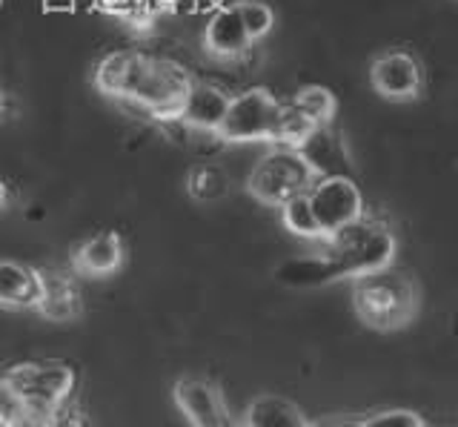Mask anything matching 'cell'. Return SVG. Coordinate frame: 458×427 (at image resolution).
Segmentation results:
<instances>
[{"mask_svg":"<svg viewBox=\"0 0 458 427\" xmlns=\"http://www.w3.org/2000/svg\"><path fill=\"white\" fill-rule=\"evenodd\" d=\"M395 238L390 226L361 216L335 235L324 238V252L312 259H293L276 269L286 287H321L338 278H361L393 264Z\"/></svg>","mask_w":458,"mask_h":427,"instance_id":"cell-1","label":"cell"},{"mask_svg":"<svg viewBox=\"0 0 458 427\" xmlns=\"http://www.w3.org/2000/svg\"><path fill=\"white\" fill-rule=\"evenodd\" d=\"M92 81L98 92H104L106 98H121L161 121H175L183 98L192 87V78L175 61L143 55L138 49L109 52L95 66Z\"/></svg>","mask_w":458,"mask_h":427,"instance_id":"cell-2","label":"cell"},{"mask_svg":"<svg viewBox=\"0 0 458 427\" xmlns=\"http://www.w3.org/2000/svg\"><path fill=\"white\" fill-rule=\"evenodd\" d=\"M352 302L364 324L376 327V330H395V327H404L415 316L419 293L404 276L378 269V273L355 278Z\"/></svg>","mask_w":458,"mask_h":427,"instance_id":"cell-3","label":"cell"},{"mask_svg":"<svg viewBox=\"0 0 458 427\" xmlns=\"http://www.w3.org/2000/svg\"><path fill=\"white\" fill-rule=\"evenodd\" d=\"M312 181V169L295 147H276L252 167L247 178V192L267 207H281L293 195L307 192Z\"/></svg>","mask_w":458,"mask_h":427,"instance_id":"cell-4","label":"cell"},{"mask_svg":"<svg viewBox=\"0 0 458 427\" xmlns=\"http://www.w3.org/2000/svg\"><path fill=\"white\" fill-rule=\"evenodd\" d=\"M6 376L23 393L29 413L43 422L69 402L78 381V373L64 362H21L12 364Z\"/></svg>","mask_w":458,"mask_h":427,"instance_id":"cell-5","label":"cell"},{"mask_svg":"<svg viewBox=\"0 0 458 427\" xmlns=\"http://www.w3.org/2000/svg\"><path fill=\"white\" fill-rule=\"evenodd\" d=\"M281 101L269 90L255 87L229 98L226 115L218 126V135L226 144H252V141H276Z\"/></svg>","mask_w":458,"mask_h":427,"instance_id":"cell-6","label":"cell"},{"mask_svg":"<svg viewBox=\"0 0 458 427\" xmlns=\"http://www.w3.org/2000/svg\"><path fill=\"white\" fill-rule=\"evenodd\" d=\"M307 198L312 204L315 218L324 238L335 235L344 226L355 224L364 216V195L358 190L352 175H324L315 178L312 187L307 190Z\"/></svg>","mask_w":458,"mask_h":427,"instance_id":"cell-7","label":"cell"},{"mask_svg":"<svg viewBox=\"0 0 458 427\" xmlns=\"http://www.w3.org/2000/svg\"><path fill=\"white\" fill-rule=\"evenodd\" d=\"M175 405L192 427H241L229 416L221 390L212 381L198 376H183L175 381Z\"/></svg>","mask_w":458,"mask_h":427,"instance_id":"cell-8","label":"cell"},{"mask_svg":"<svg viewBox=\"0 0 458 427\" xmlns=\"http://www.w3.org/2000/svg\"><path fill=\"white\" fill-rule=\"evenodd\" d=\"M369 83L384 101H412L421 95V64L407 52H384L369 66Z\"/></svg>","mask_w":458,"mask_h":427,"instance_id":"cell-9","label":"cell"},{"mask_svg":"<svg viewBox=\"0 0 458 427\" xmlns=\"http://www.w3.org/2000/svg\"><path fill=\"white\" fill-rule=\"evenodd\" d=\"M69 264L78 276L106 278L123 267V238L118 230H100L78 241L69 252Z\"/></svg>","mask_w":458,"mask_h":427,"instance_id":"cell-10","label":"cell"},{"mask_svg":"<svg viewBox=\"0 0 458 427\" xmlns=\"http://www.w3.org/2000/svg\"><path fill=\"white\" fill-rule=\"evenodd\" d=\"M38 278H40V293L35 310L40 316L57 324L75 321L83 312V298L75 278L61 273V269H38Z\"/></svg>","mask_w":458,"mask_h":427,"instance_id":"cell-11","label":"cell"},{"mask_svg":"<svg viewBox=\"0 0 458 427\" xmlns=\"http://www.w3.org/2000/svg\"><path fill=\"white\" fill-rule=\"evenodd\" d=\"M295 149L301 152V158L307 161L315 178L350 175V155H347V147H344L341 132L333 130V124L315 126Z\"/></svg>","mask_w":458,"mask_h":427,"instance_id":"cell-12","label":"cell"},{"mask_svg":"<svg viewBox=\"0 0 458 427\" xmlns=\"http://www.w3.org/2000/svg\"><path fill=\"white\" fill-rule=\"evenodd\" d=\"M229 98L224 90L212 87V83H195L190 92H186L183 104L178 109L175 121L190 126V130H200V132H218V126L226 115V107H229Z\"/></svg>","mask_w":458,"mask_h":427,"instance_id":"cell-13","label":"cell"},{"mask_svg":"<svg viewBox=\"0 0 458 427\" xmlns=\"http://www.w3.org/2000/svg\"><path fill=\"white\" fill-rule=\"evenodd\" d=\"M252 40L243 30L235 6H224L207 21L204 30V49L215 61H238L250 52Z\"/></svg>","mask_w":458,"mask_h":427,"instance_id":"cell-14","label":"cell"},{"mask_svg":"<svg viewBox=\"0 0 458 427\" xmlns=\"http://www.w3.org/2000/svg\"><path fill=\"white\" fill-rule=\"evenodd\" d=\"M40 293L38 269L23 261L0 259V304L12 310H35Z\"/></svg>","mask_w":458,"mask_h":427,"instance_id":"cell-15","label":"cell"},{"mask_svg":"<svg viewBox=\"0 0 458 427\" xmlns=\"http://www.w3.org/2000/svg\"><path fill=\"white\" fill-rule=\"evenodd\" d=\"M243 427H310L293 402L281 396H258L243 413Z\"/></svg>","mask_w":458,"mask_h":427,"instance_id":"cell-16","label":"cell"},{"mask_svg":"<svg viewBox=\"0 0 458 427\" xmlns=\"http://www.w3.org/2000/svg\"><path fill=\"white\" fill-rule=\"evenodd\" d=\"M186 192L198 204L221 201L229 192V178L218 164H195L186 175Z\"/></svg>","mask_w":458,"mask_h":427,"instance_id":"cell-17","label":"cell"},{"mask_svg":"<svg viewBox=\"0 0 458 427\" xmlns=\"http://www.w3.org/2000/svg\"><path fill=\"white\" fill-rule=\"evenodd\" d=\"M278 209H281L284 226L293 235L307 238V241H324V233H321V226H318V218H315V212H312V204H310L307 192L293 195L290 201H284Z\"/></svg>","mask_w":458,"mask_h":427,"instance_id":"cell-18","label":"cell"},{"mask_svg":"<svg viewBox=\"0 0 458 427\" xmlns=\"http://www.w3.org/2000/svg\"><path fill=\"white\" fill-rule=\"evenodd\" d=\"M290 104H293L298 112H304V115H307L315 126L333 124L335 109H338L335 95L329 92L327 87H318V83H310V87H301Z\"/></svg>","mask_w":458,"mask_h":427,"instance_id":"cell-19","label":"cell"},{"mask_svg":"<svg viewBox=\"0 0 458 427\" xmlns=\"http://www.w3.org/2000/svg\"><path fill=\"white\" fill-rule=\"evenodd\" d=\"M238 18L243 23V30H247L250 40L255 44V40H261L272 32V26H276V12H272L269 4H264V0H238V4H233Z\"/></svg>","mask_w":458,"mask_h":427,"instance_id":"cell-20","label":"cell"},{"mask_svg":"<svg viewBox=\"0 0 458 427\" xmlns=\"http://www.w3.org/2000/svg\"><path fill=\"white\" fill-rule=\"evenodd\" d=\"M312 130H315V124L304 115V112H298L293 104H284L281 118H278V130H276V141H272V144L276 147H298Z\"/></svg>","mask_w":458,"mask_h":427,"instance_id":"cell-21","label":"cell"},{"mask_svg":"<svg viewBox=\"0 0 458 427\" xmlns=\"http://www.w3.org/2000/svg\"><path fill=\"white\" fill-rule=\"evenodd\" d=\"M29 416L23 393L9 376H0V427H18Z\"/></svg>","mask_w":458,"mask_h":427,"instance_id":"cell-22","label":"cell"},{"mask_svg":"<svg viewBox=\"0 0 458 427\" xmlns=\"http://www.w3.org/2000/svg\"><path fill=\"white\" fill-rule=\"evenodd\" d=\"M361 427H424V419H421V413H415V410L395 407V410L372 413V416L361 422Z\"/></svg>","mask_w":458,"mask_h":427,"instance_id":"cell-23","label":"cell"},{"mask_svg":"<svg viewBox=\"0 0 458 427\" xmlns=\"http://www.w3.org/2000/svg\"><path fill=\"white\" fill-rule=\"evenodd\" d=\"M47 427H92V424H89V416H86L78 405L66 402L47 419Z\"/></svg>","mask_w":458,"mask_h":427,"instance_id":"cell-24","label":"cell"},{"mask_svg":"<svg viewBox=\"0 0 458 427\" xmlns=\"http://www.w3.org/2000/svg\"><path fill=\"white\" fill-rule=\"evenodd\" d=\"M310 427H361V422H355V419H321V422H312Z\"/></svg>","mask_w":458,"mask_h":427,"instance_id":"cell-25","label":"cell"},{"mask_svg":"<svg viewBox=\"0 0 458 427\" xmlns=\"http://www.w3.org/2000/svg\"><path fill=\"white\" fill-rule=\"evenodd\" d=\"M9 204H12V187H9L4 178H0V212H4Z\"/></svg>","mask_w":458,"mask_h":427,"instance_id":"cell-26","label":"cell"},{"mask_svg":"<svg viewBox=\"0 0 458 427\" xmlns=\"http://www.w3.org/2000/svg\"><path fill=\"white\" fill-rule=\"evenodd\" d=\"M18 427H47V422H43V419H35L32 413H29V416H26Z\"/></svg>","mask_w":458,"mask_h":427,"instance_id":"cell-27","label":"cell"},{"mask_svg":"<svg viewBox=\"0 0 458 427\" xmlns=\"http://www.w3.org/2000/svg\"><path fill=\"white\" fill-rule=\"evenodd\" d=\"M6 107H9V101H6V95H4V92H0V115H4V112H6Z\"/></svg>","mask_w":458,"mask_h":427,"instance_id":"cell-28","label":"cell"},{"mask_svg":"<svg viewBox=\"0 0 458 427\" xmlns=\"http://www.w3.org/2000/svg\"><path fill=\"white\" fill-rule=\"evenodd\" d=\"M0 4H4V0H0Z\"/></svg>","mask_w":458,"mask_h":427,"instance_id":"cell-29","label":"cell"}]
</instances>
